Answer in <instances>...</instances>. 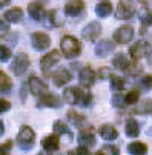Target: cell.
<instances>
[{
    "mask_svg": "<svg viewBox=\"0 0 152 155\" xmlns=\"http://www.w3.org/2000/svg\"><path fill=\"white\" fill-rule=\"evenodd\" d=\"M63 98L69 104H78V106H83V107H89L92 104V100H94L92 94L89 91H81L77 86L66 87V89L63 91Z\"/></svg>",
    "mask_w": 152,
    "mask_h": 155,
    "instance_id": "1",
    "label": "cell"
},
{
    "mask_svg": "<svg viewBox=\"0 0 152 155\" xmlns=\"http://www.w3.org/2000/svg\"><path fill=\"white\" fill-rule=\"evenodd\" d=\"M60 52L66 58H75L81 52V43L74 35H64L60 41Z\"/></svg>",
    "mask_w": 152,
    "mask_h": 155,
    "instance_id": "2",
    "label": "cell"
},
{
    "mask_svg": "<svg viewBox=\"0 0 152 155\" xmlns=\"http://www.w3.org/2000/svg\"><path fill=\"white\" fill-rule=\"evenodd\" d=\"M17 144L21 150H31L35 144V132L29 126H21L17 135Z\"/></svg>",
    "mask_w": 152,
    "mask_h": 155,
    "instance_id": "3",
    "label": "cell"
},
{
    "mask_svg": "<svg viewBox=\"0 0 152 155\" xmlns=\"http://www.w3.org/2000/svg\"><path fill=\"white\" fill-rule=\"evenodd\" d=\"M60 54H61L60 51L54 49V51L45 54V55L40 58V69H41V72H43V75H45V77L52 75V69L55 68L57 63L60 61Z\"/></svg>",
    "mask_w": 152,
    "mask_h": 155,
    "instance_id": "4",
    "label": "cell"
},
{
    "mask_svg": "<svg viewBox=\"0 0 152 155\" xmlns=\"http://www.w3.org/2000/svg\"><path fill=\"white\" fill-rule=\"evenodd\" d=\"M29 64H31V60H29L28 54L20 52L14 57V60L11 63V71L14 72V75L21 77V75H25L26 71L29 69Z\"/></svg>",
    "mask_w": 152,
    "mask_h": 155,
    "instance_id": "5",
    "label": "cell"
},
{
    "mask_svg": "<svg viewBox=\"0 0 152 155\" xmlns=\"http://www.w3.org/2000/svg\"><path fill=\"white\" fill-rule=\"evenodd\" d=\"M135 14V3L134 0H120L117 6V18L118 20H129Z\"/></svg>",
    "mask_w": 152,
    "mask_h": 155,
    "instance_id": "6",
    "label": "cell"
},
{
    "mask_svg": "<svg viewBox=\"0 0 152 155\" xmlns=\"http://www.w3.org/2000/svg\"><path fill=\"white\" fill-rule=\"evenodd\" d=\"M31 45L35 51H46L51 46V37L41 31H37L31 35Z\"/></svg>",
    "mask_w": 152,
    "mask_h": 155,
    "instance_id": "7",
    "label": "cell"
},
{
    "mask_svg": "<svg viewBox=\"0 0 152 155\" xmlns=\"http://www.w3.org/2000/svg\"><path fill=\"white\" fill-rule=\"evenodd\" d=\"M132 38H134V28L129 25L120 26L114 31V41L118 45H127Z\"/></svg>",
    "mask_w": 152,
    "mask_h": 155,
    "instance_id": "8",
    "label": "cell"
},
{
    "mask_svg": "<svg viewBox=\"0 0 152 155\" xmlns=\"http://www.w3.org/2000/svg\"><path fill=\"white\" fill-rule=\"evenodd\" d=\"M101 34V25L98 21H91L81 29V37L88 41H95Z\"/></svg>",
    "mask_w": 152,
    "mask_h": 155,
    "instance_id": "9",
    "label": "cell"
},
{
    "mask_svg": "<svg viewBox=\"0 0 152 155\" xmlns=\"http://www.w3.org/2000/svg\"><path fill=\"white\" fill-rule=\"evenodd\" d=\"M94 49H95V55H97V57H100V58L107 57L109 54L114 52V49H115V41L107 40V38L100 40V41L95 43V48H94Z\"/></svg>",
    "mask_w": 152,
    "mask_h": 155,
    "instance_id": "10",
    "label": "cell"
},
{
    "mask_svg": "<svg viewBox=\"0 0 152 155\" xmlns=\"http://www.w3.org/2000/svg\"><path fill=\"white\" fill-rule=\"evenodd\" d=\"M28 86H29V92H31L32 95H35V97L48 92V84H46V81L41 80V78H38V77H35V75L29 77Z\"/></svg>",
    "mask_w": 152,
    "mask_h": 155,
    "instance_id": "11",
    "label": "cell"
},
{
    "mask_svg": "<svg viewBox=\"0 0 152 155\" xmlns=\"http://www.w3.org/2000/svg\"><path fill=\"white\" fill-rule=\"evenodd\" d=\"M78 143L81 146H86V147H91L95 144V132L91 126H84L80 129L78 132Z\"/></svg>",
    "mask_w": 152,
    "mask_h": 155,
    "instance_id": "12",
    "label": "cell"
},
{
    "mask_svg": "<svg viewBox=\"0 0 152 155\" xmlns=\"http://www.w3.org/2000/svg\"><path fill=\"white\" fill-rule=\"evenodd\" d=\"M43 25L48 28H57L63 25V17L60 15V12L57 9H51L48 12H45V17H43Z\"/></svg>",
    "mask_w": 152,
    "mask_h": 155,
    "instance_id": "13",
    "label": "cell"
},
{
    "mask_svg": "<svg viewBox=\"0 0 152 155\" xmlns=\"http://www.w3.org/2000/svg\"><path fill=\"white\" fill-rule=\"evenodd\" d=\"M61 103H60V98L54 94H49V92H45L38 95V101H37V107H60Z\"/></svg>",
    "mask_w": 152,
    "mask_h": 155,
    "instance_id": "14",
    "label": "cell"
},
{
    "mask_svg": "<svg viewBox=\"0 0 152 155\" xmlns=\"http://www.w3.org/2000/svg\"><path fill=\"white\" fill-rule=\"evenodd\" d=\"M146 51H147V41L138 40V41L134 43L131 48H129V55H131V58H132L134 61H138L140 58L144 57Z\"/></svg>",
    "mask_w": 152,
    "mask_h": 155,
    "instance_id": "15",
    "label": "cell"
},
{
    "mask_svg": "<svg viewBox=\"0 0 152 155\" xmlns=\"http://www.w3.org/2000/svg\"><path fill=\"white\" fill-rule=\"evenodd\" d=\"M78 80H80V84L83 87H91L95 81V72L91 66H84V68L78 72Z\"/></svg>",
    "mask_w": 152,
    "mask_h": 155,
    "instance_id": "16",
    "label": "cell"
},
{
    "mask_svg": "<svg viewBox=\"0 0 152 155\" xmlns=\"http://www.w3.org/2000/svg\"><path fill=\"white\" fill-rule=\"evenodd\" d=\"M41 147L46 153H54L58 150L60 147V140H58V135L57 134H51L48 137H45L41 140Z\"/></svg>",
    "mask_w": 152,
    "mask_h": 155,
    "instance_id": "17",
    "label": "cell"
},
{
    "mask_svg": "<svg viewBox=\"0 0 152 155\" xmlns=\"http://www.w3.org/2000/svg\"><path fill=\"white\" fill-rule=\"evenodd\" d=\"M71 80H72V74L68 69H64V68L63 69H58L57 72L52 74V81H54V84L57 87H61L64 84H68Z\"/></svg>",
    "mask_w": 152,
    "mask_h": 155,
    "instance_id": "18",
    "label": "cell"
},
{
    "mask_svg": "<svg viewBox=\"0 0 152 155\" xmlns=\"http://www.w3.org/2000/svg\"><path fill=\"white\" fill-rule=\"evenodd\" d=\"M98 132H100V137L106 141H114L118 137V130L112 124H101Z\"/></svg>",
    "mask_w": 152,
    "mask_h": 155,
    "instance_id": "19",
    "label": "cell"
},
{
    "mask_svg": "<svg viewBox=\"0 0 152 155\" xmlns=\"http://www.w3.org/2000/svg\"><path fill=\"white\" fill-rule=\"evenodd\" d=\"M5 20L9 21V23H20L21 20H23V11H21V8L18 6H14V8H9L5 14H3Z\"/></svg>",
    "mask_w": 152,
    "mask_h": 155,
    "instance_id": "20",
    "label": "cell"
},
{
    "mask_svg": "<svg viewBox=\"0 0 152 155\" xmlns=\"http://www.w3.org/2000/svg\"><path fill=\"white\" fill-rule=\"evenodd\" d=\"M83 9H84L83 0H71V2H68L66 5H64V12H66L68 15H71V17L78 15Z\"/></svg>",
    "mask_w": 152,
    "mask_h": 155,
    "instance_id": "21",
    "label": "cell"
},
{
    "mask_svg": "<svg viewBox=\"0 0 152 155\" xmlns=\"http://www.w3.org/2000/svg\"><path fill=\"white\" fill-rule=\"evenodd\" d=\"M124 130L129 138H137L140 135V124L137 123L135 118H127L124 124Z\"/></svg>",
    "mask_w": 152,
    "mask_h": 155,
    "instance_id": "22",
    "label": "cell"
},
{
    "mask_svg": "<svg viewBox=\"0 0 152 155\" xmlns=\"http://www.w3.org/2000/svg\"><path fill=\"white\" fill-rule=\"evenodd\" d=\"M28 12H29V17L35 21H41L43 17H45V9H43V6L40 3H29Z\"/></svg>",
    "mask_w": 152,
    "mask_h": 155,
    "instance_id": "23",
    "label": "cell"
},
{
    "mask_svg": "<svg viewBox=\"0 0 152 155\" xmlns=\"http://www.w3.org/2000/svg\"><path fill=\"white\" fill-rule=\"evenodd\" d=\"M54 134H57V135H66V137L69 138V141L74 140V134H72V130L69 129V126L64 124V123L60 121V120H57V121L54 123Z\"/></svg>",
    "mask_w": 152,
    "mask_h": 155,
    "instance_id": "24",
    "label": "cell"
},
{
    "mask_svg": "<svg viewBox=\"0 0 152 155\" xmlns=\"http://www.w3.org/2000/svg\"><path fill=\"white\" fill-rule=\"evenodd\" d=\"M111 12H112V3L109 0H103L95 6V14L100 18H106L107 15H111Z\"/></svg>",
    "mask_w": 152,
    "mask_h": 155,
    "instance_id": "25",
    "label": "cell"
},
{
    "mask_svg": "<svg viewBox=\"0 0 152 155\" xmlns=\"http://www.w3.org/2000/svg\"><path fill=\"white\" fill-rule=\"evenodd\" d=\"M127 152L132 153V155H144V153H147V146L144 143L134 141V143L127 144Z\"/></svg>",
    "mask_w": 152,
    "mask_h": 155,
    "instance_id": "26",
    "label": "cell"
},
{
    "mask_svg": "<svg viewBox=\"0 0 152 155\" xmlns=\"http://www.w3.org/2000/svg\"><path fill=\"white\" fill-rule=\"evenodd\" d=\"M127 64H129V60H127V57H126L124 54H121V52L115 54V57L112 58V66H114L115 69L124 71V69L127 68Z\"/></svg>",
    "mask_w": 152,
    "mask_h": 155,
    "instance_id": "27",
    "label": "cell"
},
{
    "mask_svg": "<svg viewBox=\"0 0 152 155\" xmlns=\"http://www.w3.org/2000/svg\"><path fill=\"white\" fill-rule=\"evenodd\" d=\"M138 17H140V21L143 26H152V9H149L147 6L141 8Z\"/></svg>",
    "mask_w": 152,
    "mask_h": 155,
    "instance_id": "28",
    "label": "cell"
},
{
    "mask_svg": "<svg viewBox=\"0 0 152 155\" xmlns=\"http://www.w3.org/2000/svg\"><path fill=\"white\" fill-rule=\"evenodd\" d=\"M66 117H68V120H69V123L72 124V126H75V127H81V124L84 123V117L81 115V114H78V112H75V110H69V112L66 114Z\"/></svg>",
    "mask_w": 152,
    "mask_h": 155,
    "instance_id": "29",
    "label": "cell"
},
{
    "mask_svg": "<svg viewBox=\"0 0 152 155\" xmlns=\"http://www.w3.org/2000/svg\"><path fill=\"white\" fill-rule=\"evenodd\" d=\"M11 87H12V83L9 80V77L3 72V71H0V92H9L11 91Z\"/></svg>",
    "mask_w": 152,
    "mask_h": 155,
    "instance_id": "30",
    "label": "cell"
},
{
    "mask_svg": "<svg viewBox=\"0 0 152 155\" xmlns=\"http://www.w3.org/2000/svg\"><path fill=\"white\" fill-rule=\"evenodd\" d=\"M109 80H111V91H114V92L123 91V87H124V80H123L121 77H118V75H111Z\"/></svg>",
    "mask_w": 152,
    "mask_h": 155,
    "instance_id": "31",
    "label": "cell"
},
{
    "mask_svg": "<svg viewBox=\"0 0 152 155\" xmlns=\"http://www.w3.org/2000/svg\"><path fill=\"white\" fill-rule=\"evenodd\" d=\"M137 112L138 114H143V115H150L152 114V98L143 100L140 103V106L137 107Z\"/></svg>",
    "mask_w": 152,
    "mask_h": 155,
    "instance_id": "32",
    "label": "cell"
},
{
    "mask_svg": "<svg viewBox=\"0 0 152 155\" xmlns=\"http://www.w3.org/2000/svg\"><path fill=\"white\" fill-rule=\"evenodd\" d=\"M138 100H140V92H138L137 89H131V91L124 95L126 104H135V103H138Z\"/></svg>",
    "mask_w": 152,
    "mask_h": 155,
    "instance_id": "33",
    "label": "cell"
},
{
    "mask_svg": "<svg viewBox=\"0 0 152 155\" xmlns=\"http://www.w3.org/2000/svg\"><path fill=\"white\" fill-rule=\"evenodd\" d=\"M118 147L117 146H114V144H104L97 153L98 155H104V153H107V155H118Z\"/></svg>",
    "mask_w": 152,
    "mask_h": 155,
    "instance_id": "34",
    "label": "cell"
},
{
    "mask_svg": "<svg viewBox=\"0 0 152 155\" xmlns=\"http://www.w3.org/2000/svg\"><path fill=\"white\" fill-rule=\"evenodd\" d=\"M124 72H126V74H129V75H138V74L141 72V66H138V64H137V61L129 63V64H127V68L124 69Z\"/></svg>",
    "mask_w": 152,
    "mask_h": 155,
    "instance_id": "35",
    "label": "cell"
},
{
    "mask_svg": "<svg viewBox=\"0 0 152 155\" xmlns=\"http://www.w3.org/2000/svg\"><path fill=\"white\" fill-rule=\"evenodd\" d=\"M11 49L8 48V46H5V45H0V61L2 63H6L9 58H11Z\"/></svg>",
    "mask_w": 152,
    "mask_h": 155,
    "instance_id": "36",
    "label": "cell"
},
{
    "mask_svg": "<svg viewBox=\"0 0 152 155\" xmlns=\"http://www.w3.org/2000/svg\"><path fill=\"white\" fill-rule=\"evenodd\" d=\"M9 32V21L5 20V17H0V40Z\"/></svg>",
    "mask_w": 152,
    "mask_h": 155,
    "instance_id": "37",
    "label": "cell"
},
{
    "mask_svg": "<svg viewBox=\"0 0 152 155\" xmlns=\"http://www.w3.org/2000/svg\"><path fill=\"white\" fill-rule=\"evenodd\" d=\"M112 106H114V107H120V109H123V107L126 106L124 97H121L120 92H115V95L112 97Z\"/></svg>",
    "mask_w": 152,
    "mask_h": 155,
    "instance_id": "38",
    "label": "cell"
},
{
    "mask_svg": "<svg viewBox=\"0 0 152 155\" xmlns=\"http://www.w3.org/2000/svg\"><path fill=\"white\" fill-rule=\"evenodd\" d=\"M11 149H12V141L8 140L6 143L0 144V155H8L11 152Z\"/></svg>",
    "mask_w": 152,
    "mask_h": 155,
    "instance_id": "39",
    "label": "cell"
},
{
    "mask_svg": "<svg viewBox=\"0 0 152 155\" xmlns=\"http://www.w3.org/2000/svg\"><path fill=\"white\" fill-rule=\"evenodd\" d=\"M11 109V103L8 100H3V98H0V114H3V112H8V110Z\"/></svg>",
    "mask_w": 152,
    "mask_h": 155,
    "instance_id": "40",
    "label": "cell"
},
{
    "mask_svg": "<svg viewBox=\"0 0 152 155\" xmlns=\"http://www.w3.org/2000/svg\"><path fill=\"white\" fill-rule=\"evenodd\" d=\"M141 84H143V87H146V89H150L152 87V75L141 77Z\"/></svg>",
    "mask_w": 152,
    "mask_h": 155,
    "instance_id": "41",
    "label": "cell"
},
{
    "mask_svg": "<svg viewBox=\"0 0 152 155\" xmlns=\"http://www.w3.org/2000/svg\"><path fill=\"white\" fill-rule=\"evenodd\" d=\"M98 78L100 80H106V77H111V71L107 69V68H101L100 71H98Z\"/></svg>",
    "mask_w": 152,
    "mask_h": 155,
    "instance_id": "42",
    "label": "cell"
},
{
    "mask_svg": "<svg viewBox=\"0 0 152 155\" xmlns=\"http://www.w3.org/2000/svg\"><path fill=\"white\" fill-rule=\"evenodd\" d=\"M71 153H77V155H88V153H89V150H88V147H86V146H81V144H80V146H78L75 150H72Z\"/></svg>",
    "mask_w": 152,
    "mask_h": 155,
    "instance_id": "43",
    "label": "cell"
},
{
    "mask_svg": "<svg viewBox=\"0 0 152 155\" xmlns=\"http://www.w3.org/2000/svg\"><path fill=\"white\" fill-rule=\"evenodd\" d=\"M5 134V124H3V121L0 120V137H2Z\"/></svg>",
    "mask_w": 152,
    "mask_h": 155,
    "instance_id": "44",
    "label": "cell"
},
{
    "mask_svg": "<svg viewBox=\"0 0 152 155\" xmlns=\"http://www.w3.org/2000/svg\"><path fill=\"white\" fill-rule=\"evenodd\" d=\"M9 2H11V0H0V8H3V6L9 5Z\"/></svg>",
    "mask_w": 152,
    "mask_h": 155,
    "instance_id": "45",
    "label": "cell"
},
{
    "mask_svg": "<svg viewBox=\"0 0 152 155\" xmlns=\"http://www.w3.org/2000/svg\"><path fill=\"white\" fill-rule=\"evenodd\" d=\"M140 3H143V5H150L152 3V0H138Z\"/></svg>",
    "mask_w": 152,
    "mask_h": 155,
    "instance_id": "46",
    "label": "cell"
},
{
    "mask_svg": "<svg viewBox=\"0 0 152 155\" xmlns=\"http://www.w3.org/2000/svg\"><path fill=\"white\" fill-rule=\"evenodd\" d=\"M147 61H149V64L152 66V51H150V54H147Z\"/></svg>",
    "mask_w": 152,
    "mask_h": 155,
    "instance_id": "47",
    "label": "cell"
},
{
    "mask_svg": "<svg viewBox=\"0 0 152 155\" xmlns=\"http://www.w3.org/2000/svg\"><path fill=\"white\" fill-rule=\"evenodd\" d=\"M146 134H147V135H152V127H150V129H147V130H146Z\"/></svg>",
    "mask_w": 152,
    "mask_h": 155,
    "instance_id": "48",
    "label": "cell"
}]
</instances>
